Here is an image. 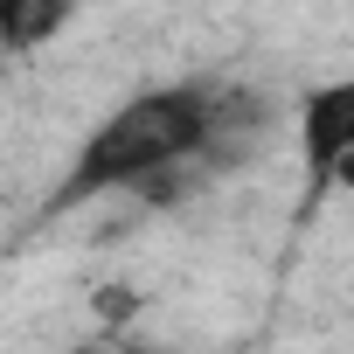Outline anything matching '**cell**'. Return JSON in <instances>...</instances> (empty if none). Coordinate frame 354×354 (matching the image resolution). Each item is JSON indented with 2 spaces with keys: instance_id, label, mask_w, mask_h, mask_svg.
<instances>
[{
  "instance_id": "obj_1",
  "label": "cell",
  "mask_w": 354,
  "mask_h": 354,
  "mask_svg": "<svg viewBox=\"0 0 354 354\" xmlns=\"http://www.w3.org/2000/svg\"><path fill=\"white\" fill-rule=\"evenodd\" d=\"M202 139H209V84H174V91H146L132 104H118L70 160L63 188L49 209H70V202H91V195H111V188H132L146 174L174 167V160H202Z\"/></svg>"
},
{
  "instance_id": "obj_2",
  "label": "cell",
  "mask_w": 354,
  "mask_h": 354,
  "mask_svg": "<svg viewBox=\"0 0 354 354\" xmlns=\"http://www.w3.org/2000/svg\"><path fill=\"white\" fill-rule=\"evenodd\" d=\"M299 153L313 174V195H333L354 181V84L333 77L319 91H306L299 104Z\"/></svg>"
},
{
  "instance_id": "obj_3",
  "label": "cell",
  "mask_w": 354,
  "mask_h": 354,
  "mask_svg": "<svg viewBox=\"0 0 354 354\" xmlns=\"http://www.w3.org/2000/svg\"><path fill=\"white\" fill-rule=\"evenodd\" d=\"M77 15V0H0V42L8 49H42L63 35V21Z\"/></svg>"
},
{
  "instance_id": "obj_4",
  "label": "cell",
  "mask_w": 354,
  "mask_h": 354,
  "mask_svg": "<svg viewBox=\"0 0 354 354\" xmlns=\"http://www.w3.org/2000/svg\"><path fill=\"white\" fill-rule=\"evenodd\" d=\"M139 306H146V292H139L132 278H111V285H97V292H91V313H97L104 326H125V319H139Z\"/></svg>"
}]
</instances>
